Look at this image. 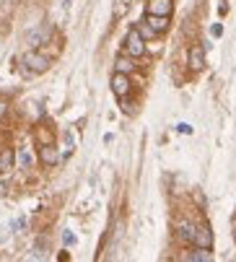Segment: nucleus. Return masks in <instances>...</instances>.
Returning <instances> with one entry per match:
<instances>
[{
	"instance_id": "f3484780",
	"label": "nucleus",
	"mask_w": 236,
	"mask_h": 262,
	"mask_svg": "<svg viewBox=\"0 0 236 262\" xmlns=\"http://www.w3.org/2000/svg\"><path fill=\"white\" fill-rule=\"evenodd\" d=\"M36 140L42 143V145H47V143H52V133L45 130V127H39V130H36Z\"/></svg>"
},
{
	"instance_id": "412c9836",
	"label": "nucleus",
	"mask_w": 236,
	"mask_h": 262,
	"mask_svg": "<svg viewBox=\"0 0 236 262\" xmlns=\"http://www.w3.org/2000/svg\"><path fill=\"white\" fill-rule=\"evenodd\" d=\"M6 109H8V104H6V101H0V120H3V115H6Z\"/></svg>"
},
{
	"instance_id": "6e6552de",
	"label": "nucleus",
	"mask_w": 236,
	"mask_h": 262,
	"mask_svg": "<svg viewBox=\"0 0 236 262\" xmlns=\"http://www.w3.org/2000/svg\"><path fill=\"white\" fill-rule=\"evenodd\" d=\"M16 166V151L13 148H3L0 151V174H11Z\"/></svg>"
},
{
	"instance_id": "f257e3e1",
	"label": "nucleus",
	"mask_w": 236,
	"mask_h": 262,
	"mask_svg": "<svg viewBox=\"0 0 236 262\" xmlns=\"http://www.w3.org/2000/svg\"><path fill=\"white\" fill-rule=\"evenodd\" d=\"M21 62H24V68H26V73H34V76H39V73H47L50 70V57L47 55H42L39 50H29L24 57H21Z\"/></svg>"
},
{
	"instance_id": "f03ea898",
	"label": "nucleus",
	"mask_w": 236,
	"mask_h": 262,
	"mask_svg": "<svg viewBox=\"0 0 236 262\" xmlns=\"http://www.w3.org/2000/svg\"><path fill=\"white\" fill-rule=\"evenodd\" d=\"M125 52H127L130 57H135V60L145 55V39L140 36L138 29H130V31H127V36H125Z\"/></svg>"
},
{
	"instance_id": "1a4fd4ad",
	"label": "nucleus",
	"mask_w": 236,
	"mask_h": 262,
	"mask_svg": "<svg viewBox=\"0 0 236 262\" xmlns=\"http://www.w3.org/2000/svg\"><path fill=\"white\" fill-rule=\"evenodd\" d=\"M39 159H42L45 166H55V164L60 161V154H57V148H55L52 143H47V145L39 148Z\"/></svg>"
},
{
	"instance_id": "423d86ee",
	"label": "nucleus",
	"mask_w": 236,
	"mask_h": 262,
	"mask_svg": "<svg viewBox=\"0 0 236 262\" xmlns=\"http://www.w3.org/2000/svg\"><path fill=\"white\" fill-rule=\"evenodd\" d=\"M187 60H189V68H192L195 73L203 70V68H205V50H203V45H192Z\"/></svg>"
},
{
	"instance_id": "9b49d317",
	"label": "nucleus",
	"mask_w": 236,
	"mask_h": 262,
	"mask_svg": "<svg viewBox=\"0 0 236 262\" xmlns=\"http://www.w3.org/2000/svg\"><path fill=\"white\" fill-rule=\"evenodd\" d=\"M195 229H198V226H192V223H179V226H177V236H179V242L182 244H192L195 242Z\"/></svg>"
},
{
	"instance_id": "aec40b11",
	"label": "nucleus",
	"mask_w": 236,
	"mask_h": 262,
	"mask_svg": "<svg viewBox=\"0 0 236 262\" xmlns=\"http://www.w3.org/2000/svg\"><path fill=\"white\" fill-rule=\"evenodd\" d=\"M210 34H213V36H221V34H223V26H221V24H213Z\"/></svg>"
},
{
	"instance_id": "f8f14e48",
	"label": "nucleus",
	"mask_w": 236,
	"mask_h": 262,
	"mask_svg": "<svg viewBox=\"0 0 236 262\" xmlns=\"http://www.w3.org/2000/svg\"><path fill=\"white\" fill-rule=\"evenodd\" d=\"M135 57H130V55H120V57H117L114 60V70L117 73H127V76H130V73L135 70V62H133Z\"/></svg>"
},
{
	"instance_id": "ddd939ff",
	"label": "nucleus",
	"mask_w": 236,
	"mask_h": 262,
	"mask_svg": "<svg viewBox=\"0 0 236 262\" xmlns=\"http://www.w3.org/2000/svg\"><path fill=\"white\" fill-rule=\"evenodd\" d=\"M130 11V0H114V8H112V18L120 21L125 18V13Z\"/></svg>"
},
{
	"instance_id": "39448f33",
	"label": "nucleus",
	"mask_w": 236,
	"mask_h": 262,
	"mask_svg": "<svg viewBox=\"0 0 236 262\" xmlns=\"http://www.w3.org/2000/svg\"><path fill=\"white\" fill-rule=\"evenodd\" d=\"M192 244L195 247H203V249H210L213 247V231H210L208 223H203V226L195 229V242Z\"/></svg>"
},
{
	"instance_id": "20e7f679",
	"label": "nucleus",
	"mask_w": 236,
	"mask_h": 262,
	"mask_svg": "<svg viewBox=\"0 0 236 262\" xmlns=\"http://www.w3.org/2000/svg\"><path fill=\"white\" fill-rule=\"evenodd\" d=\"M130 89H133V83H130L127 73H117V70H114V76H112V91L122 99V96L130 94Z\"/></svg>"
},
{
	"instance_id": "4be33fe9",
	"label": "nucleus",
	"mask_w": 236,
	"mask_h": 262,
	"mask_svg": "<svg viewBox=\"0 0 236 262\" xmlns=\"http://www.w3.org/2000/svg\"><path fill=\"white\" fill-rule=\"evenodd\" d=\"M233 236H236V218H233Z\"/></svg>"
},
{
	"instance_id": "dca6fc26",
	"label": "nucleus",
	"mask_w": 236,
	"mask_h": 262,
	"mask_svg": "<svg viewBox=\"0 0 236 262\" xmlns=\"http://www.w3.org/2000/svg\"><path fill=\"white\" fill-rule=\"evenodd\" d=\"M18 164H21V169H31V164H34V159H31V154L26 151V148L18 154Z\"/></svg>"
},
{
	"instance_id": "2eb2a0df",
	"label": "nucleus",
	"mask_w": 236,
	"mask_h": 262,
	"mask_svg": "<svg viewBox=\"0 0 236 262\" xmlns=\"http://www.w3.org/2000/svg\"><path fill=\"white\" fill-rule=\"evenodd\" d=\"M135 29L140 31V36H143V39H153V36H156V31H153V26H151V24H145V21H140V24H138Z\"/></svg>"
},
{
	"instance_id": "0eeeda50",
	"label": "nucleus",
	"mask_w": 236,
	"mask_h": 262,
	"mask_svg": "<svg viewBox=\"0 0 236 262\" xmlns=\"http://www.w3.org/2000/svg\"><path fill=\"white\" fill-rule=\"evenodd\" d=\"M171 8H174L171 0H148L145 13H153V16H171Z\"/></svg>"
},
{
	"instance_id": "a211bd4d",
	"label": "nucleus",
	"mask_w": 236,
	"mask_h": 262,
	"mask_svg": "<svg viewBox=\"0 0 236 262\" xmlns=\"http://www.w3.org/2000/svg\"><path fill=\"white\" fill-rule=\"evenodd\" d=\"M62 242H65V247H73V244H75V234H73V231H65V234H62Z\"/></svg>"
},
{
	"instance_id": "6ab92c4d",
	"label": "nucleus",
	"mask_w": 236,
	"mask_h": 262,
	"mask_svg": "<svg viewBox=\"0 0 236 262\" xmlns=\"http://www.w3.org/2000/svg\"><path fill=\"white\" fill-rule=\"evenodd\" d=\"M177 130H179L182 135H189V133H192V127H189L187 122H179V125H177Z\"/></svg>"
},
{
	"instance_id": "7ed1b4c3",
	"label": "nucleus",
	"mask_w": 236,
	"mask_h": 262,
	"mask_svg": "<svg viewBox=\"0 0 236 262\" xmlns=\"http://www.w3.org/2000/svg\"><path fill=\"white\" fill-rule=\"evenodd\" d=\"M50 36H52V24H39L34 31L26 34V45H29L31 50H36L39 45L50 42Z\"/></svg>"
},
{
	"instance_id": "4468645a",
	"label": "nucleus",
	"mask_w": 236,
	"mask_h": 262,
	"mask_svg": "<svg viewBox=\"0 0 236 262\" xmlns=\"http://www.w3.org/2000/svg\"><path fill=\"white\" fill-rule=\"evenodd\" d=\"M187 259H195V262H208V259H210V249L198 247L195 252H189V254H187Z\"/></svg>"
},
{
	"instance_id": "9d476101",
	"label": "nucleus",
	"mask_w": 236,
	"mask_h": 262,
	"mask_svg": "<svg viewBox=\"0 0 236 262\" xmlns=\"http://www.w3.org/2000/svg\"><path fill=\"white\" fill-rule=\"evenodd\" d=\"M143 21H145V24H151L156 34H161V31H166V29H169V16H153V13H145V18H143Z\"/></svg>"
}]
</instances>
